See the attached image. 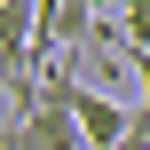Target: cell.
<instances>
[{
    "label": "cell",
    "instance_id": "obj_1",
    "mask_svg": "<svg viewBox=\"0 0 150 150\" xmlns=\"http://www.w3.org/2000/svg\"><path fill=\"white\" fill-rule=\"evenodd\" d=\"M0 150H87V142H79V119L71 111L40 103V111H16L0 127Z\"/></svg>",
    "mask_w": 150,
    "mask_h": 150
},
{
    "label": "cell",
    "instance_id": "obj_2",
    "mask_svg": "<svg viewBox=\"0 0 150 150\" xmlns=\"http://www.w3.org/2000/svg\"><path fill=\"white\" fill-rule=\"evenodd\" d=\"M71 119H79V142H87V150H119L127 134H134V111H127L119 95H103V87H79Z\"/></svg>",
    "mask_w": 150,
    "mask_h": 150
},
{
    "label": "cell",
    "instance_id": "obj_3",
    "mask_svg": "<svg viewBox=\"0 0 150 150\" xmlns=\"http://www.w3.org/2000/svg\"><path fill=\"white\" fill-rule=\"evenodd\" d=\"M32 40H40V8L32 0H0V47L32 63Z\"/></svg>",
    "mask_w": 150,
    "mask_h": 150
},
{
    "label": "cell",
    "instance_id": "obj_4",
    "mask_svg": "<svg viewBox=\"0 0 150 150\" xmlns=\"http://www.w3.org/2000/svg\"><path fill=\"white\" fill-rule=\"evenodd\" d=\"M95 40H111V47H119V55H127V71H134V79H142V103H150V40H127V32H119V24H95Z\"/></svg>",
    "mask_w": 150,
    "mask_h": 150
},
{
    "label": "cell",
    "instance_id": "obj_5",
    "mask_svg": "<svg viewBox=\"0 0 150 150\" xmlns=\"http://www.w3.org/2000/svg\"><path fill=\"white\" fill-rule=\"evenodd\" d=\"M103 8H119V32L127 40H150V0H103Z\"/></svg>",
    "mask_w": 150,
    "mask_h": 150
},
{
    "label": "cell",
    "instance_id": "obj_6",
    "mask_svg": "<svg viewBox=\"0 0 150 150\" xmlns=\"http://www.w3.org/2000/svg\"><path fill=\"white\" fill-rule=\"evenodd\" d=\"M32 71H40V63H24V55H8V47H0V95H8L16 79H32Z\"/></svg>",
    "mask_w": 150,
    "mask_h": 150
},
{
    "label": "cell",
    "instance_id": "obj_7",
    "mask_svg": "<svg viewBox=\"0 0 150 150\" xmlns=\"http://www.w3.org/2000/svg\"><path fill=\"white\" fill-rule=\"evenodd\" d=\"M119 150H150V134H142V127H134V134H127V142H119Z\"/></svg>",
    "mask_w": 150,
    "mask_h": 150
},
{
    "label": "cell",
    "instance_id": "obj_8",
    "mask_svg": "<svg viewBox=\"0 0 150 150\" xmlns=\"http://www.w3.org/2000/svg\"><path fill=\"white\" fill-rule=\"evenodd\" d=\"M134 127H142V134H150V103H134Z\"/></svg>",
    "mask_w": 150,
    "mask_h": 150
}]
</instances>
